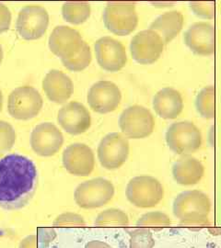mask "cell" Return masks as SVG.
<instances>
[{"instance_id":"cell-1","label":"cell","mask_w":221,"mask_h":248,"mask_svg":"<svg viewBox=\"0 0 221 248\" xmlns=\"http://www.w3.org/2000/svg\"><path fill=\"white\" fill-rule=\"evenodd\" d=\"M38 173L26 156L11 154L0 159V207L7 211L22 209L34 195Z\"/></svg>"},{"instance_id":"cell-2","label":"cell","mask_w":221,"mask_h":248,"mask_svg":"<svg viewBox=\"0 0 221 248\" xmlns=\"http://www.w3.org/2000/svg\"><path fill=\"white\" fill-rule=\"evenodd\" d=\"M209 197L199 190H187L177 196L172 212L185 226H209L208 215L211 212Z\"/></svg>"},{"instance_id":"cell-3","label":"cell","mask_w":221,"mask_h":248,"mask_svg":"<svg viewBox=\"0 0 221 248\" xmlns=\"http://www.w3.org/2000/svg\"><path fill=\"white\" fill-rule=\"evenodd\" d=\"M125 195L130 203L141 209L157 206L164 197V188L161 183L151 176L133 177L128 182Z\"/></svg>"},{"instance_id":"cell-4","label":"cell","mask_w":221,"mask_h":248,"mask_svg":"<svg viewBox=\"0 0 221 248\" xmlns=\"http://www.w3.org/2000/svg\"><path fill=\"white\" fill-rule=\"evenodd\" d=\"M115 196L113 183L103 177H96L82 182L77 186L74 198L78 206L92 210L105 206Z\"/></svg>"},{"instance_id":"cell-5","label":"cell","mask_w":221,"mask_h":248,"mask_svg":"<svg viewBox=\"0 0 221 248\" xmlns=\"http://www.w3.org/2000/svg\"><path fill=\"white\" fill-rule=\"evenodd\" d=\"M102 18L107 30L119 36L129 35L138 24V16L132 2H109Z\"/></svg>"},{"instance_id":"cell-6","label":"cell","mask_w":221,"mask_h":248,"mask_svg":"<svg viewBox=\"0 0 221 248\" xmlns=\"http://www.w3.org/2000/svg\"><path fill=\"white\" fill-rule=\"evenodd\" d=\"M169 148L179 155H191L202 145V134L195 124L179 122L170 126L166 133Z\"/></svg>"},{"instance_id":"cell-7","label":"cell","mask_w":221,"mask_h":248,"mask_svg":"<svg viewBox=\"0 0 221 248\" xmlns=\"http://www.w3.org/2000/svg\"><path fill=\"white\" fill-rule=\"evenodd\" d=\"M44 105L41 94L33 87L24 86L14 89L9 94V115L20 121H28L39 114Z\"/></svg>"},{"instance_id":"cell-8","label":"cell","mask_w":221,"mask_h":248,"mask_svg":"<svg viewBox=\"0 0 221 248\" xmlns=\"http://www.w3.org/2000/svg\"><path fill=\"white\" fill-rule=\"evenodd\" d=\"M119 126L125 137L144 139L153 133L155 120L148 108L134 105L122 112L119 118Z\"/></svg>"},{"instance_id":"cell-9","label":"cell","mask_w":221,"mask_h":248,"mask_svg":"<svg viewBox=\"0 0 221 248\" xmlns=\"http://www.w3.org/2000/svg\"><path fill=\"white\" fill-rule=\"evenodd\" d=\"M97 155L102 168L107 170L120 169L128 158L129 142L122 133H109L100 142Z\"/></svg>"},{"instance_id":"cell-10","label":"cell","mask_w":221,"mask_h":248,"mask_svg":"<svg viewBox=\"0 0 221 248\" xmlns=\"http://www.w3.org/2000/svg\"><path fill=\"white\" fill-rule=\"evenodd\" d=\"M164 45L161 37L149 29L133 37L130 52L136 62L140 64H151L159 60L163 53Z\"/></svg>"},{"instance_id":"cell-11","label":"cell","mask_w":221,"mask_h":248,"mask_svg":"<svg viewBox=\"0 0 221 248\" xmlns=\"http://www.w3.org/2000/svg\"><path fill=\"white\" fill-rule=\"evenodd\" d=\"M49 25V15L41 6H27L18 13L16 29L18 34L27 41L40 39Z\"/></svg>"},{"instance_id":"cell-12","label":"cell","mask_w":221,"mask_h":248,"mask_svg":"<svg viewBox=\"0 0 221 248\" xmlns=\"http://www.w3.org/2000/svg\"><path fill=\"white\" fill-rule=\"evenodd\" d=\"M88 103L93 111L106 114L115 111L120 105L122 94L119 88L111 81H99L88 90Z\"/></svg>"},{"instance_id":"cell-13","label":"cell","mask_w":221,"mask_h":248,"mask_svg":"<svg viewBox=\"0 0 221 248\" xmlns=\"http://www.w3.org/2000/svg\"><path fill=\"white\" fill-rule=\"evenodd\" d=\"M63 165L76 177H88L95 168V155L92 149L84 143H73L63 153Z\"/></svg>"},{"instance_id":"cell-14","label":"cell","mask_w":221,"mask_h":248,"mask_svg":"<svg viewBox=\"0 0 221 248\" xmlns=\"http://www.w3.org/2000/svg\"><path fill=\"white\" fill-rule=\"evenodd\" d=\"M94 49L98 63L105 71H119L127 62L124 45L112 37L105 36L99 39Z\"/></svg>"},{"instance_id":"cell-15","label":"cell","mask_w":221,"mask_h":248,"mask_svg":"<svg viewBox=\"0 0 221 248\" xmlns=\"http://www.w3.org/2000/svg\"><path fill=\"white\" fill-rule=\"evenodd\" d=\"M63 143L61 131L51 123L37 125L31 134V146L40 156H53L61 149Z\"/></svg>"},{"instance_id":"cell-16","label":"cell","mask_w":221,"mask_h":248,"mask_svg":"<svg viewBox=\"0 0 221 248\" xmlns=\"http://www.w3.org/2000/svg\"><path fill=\"white\" fill-rule=\"evenodd\" d=\"M85 42L80 32L70 27L57 26L49 37L51 52L62 59H69L80 53Z\"/></svg>"},{"instance_id":"cell-17","label":"cell","mask_w":221,"mask_h":248,"mask_svg":"<svg viewBox=\"0 0 221 248\" xmlns=\"http://www.w3.org/2000/svg\"><path fill=\"white\" fill-rule=\"evenodd\" d=\"M186 45L197 55L208 56L215 53V28L207 22H197L189 27L184 37Z\"/></svg>"},{"instance_id":"cell-18","label":"cell","mask_w":221,"mask_h":248,"mask_svg":"<svg viewBox=\"0 0 221 248\" xmlns=\"http://www.w3.org/2000/svg\"><path fill=\"white\" fill-rule=\"evenodd\" d=\"M57 122L67 133L79 135L86 133L89 129L91 117L83 104L72 101L59 109Z\"/></svg>"},{"instance_id":"cell-19","label":"cell","mask_w":221,"mask_h":248,"mask_svg":"<svg viewBox=\"0 0 221 248\" xmlns=\"http://www.w3.org/2000/svg\"><path fill=\"white\" fill-rule=\"evenodd\" d=\"M43 89L51 101L63 104L72 96L74 85L70 78L65 73L59 70H51L44 77Z\"/></svg>"},{"instance_id":"cell-20","label":"cell","mask_w":221,"mask_h":248,"mask_svg":"<svg viewBox=\"0 0 221 248\" xmlns=\"http://www.w3.org/2000/svg\"><path fill=\"white\" fill-rule=\"evenodd\" d=\"M204 175L203 164L191 155L182 156L172 166V177L182 186H194Z\"/></svg>"},{"instance_id":"cell-21","label":"cell","mask_w":221,"mask_h":248,"mask_svg":"<svg viewBox=\"0 0 221 248\" xmlns=\"http://www.w3.org/2000/svg\"><path fill=\"white\" fill-rule=\"evenodd\" d=\"M153 108L162 119L174 120L184 109V100L176 89L165 88L153 98Z\"/></svg>"},{"instance_id":"cell-22","label":"cell","mask_w":221,"mask_h":248,"mask_svg":"<svg viewBox=\"0 0 221 248\" xmlns=\"http://www.w3.org/2000/svg\"><path fill=\"white\" fill-rule=\"evenodd\" d=\"M184 26V16L180 11H169L156 18L150 26V30L156 31L164 45H167L176 37Z\"/></svg>"},{"instance_id":"cell-23","label":"cell","mask_w":221,"mask_h":248,"mask_svg":"<svg viewBox=\"0 0 221 248\" xmlns=\"http://www.w3.org/2000/svg\"><path fill=\"white\" fill-rule=\"evenodd\" d=\"M90 5L84 1L66 2L62 7L63 18L71 24L79 25L88 20L90 16Z\"/></svg>"},{"instance_id":"cell-24","label":"cell","mask_w":221,"mask_h":248,"mask_svg":"<svg viewBox=\"0 0 221 248\" xmlns=\"http://www.w3.org/2000/svg\"><path fill=\"white\" fill-rule=\"evenodd\" d=\"M94 224L99 227H119L129 224L128 215L120 209H108L98 214Z\"/></svg>"},{"instance_id":"cell-25","label":"cell","mask_w":221,"mask_h":248,"mask_svg":"<svg viewBox=\"0 0 221 248\" xmlns=\"http://www.w3.org/2000/svg\"><path fill=\"white\" fill-rule=\"evenodd\" d=\"M195 107L198 113L204 119L211 120L215 117V88L208 86L204 88L195 99Z\"/></svg>"},{"instance_id":"cell-26","label":"cell","mask_w":221,"mask_h":248,"mask_svg":"<svg viewBox=\"0 0 221 248\" xmlns=\"http://www.w3.org/2000/svg\"><path fill=\"white\" fill-rule=\"evenodd\" d=\"M170 219L166 213L157 211L143 214L136 222V225L149 229L152 228L154 230H161L170 226Z\"/></svg>"},{"instance_id":"cell-27","label":"cell","mask_w":221,"mask_h":248,"mask_svg":"<svg viewBox=\"0 0 221 248\" xmlns=\"http://www.w3.org/2000/svg\"><path fill=\"white\" fill-rule=\"evenodd\" d=\"M91 51L87 43H85L80 53L69 59H62L64 66L70 71L80 72L86 69L91 62Z\"/></svg>"},{"instance_id":"cell-28","label":"cell","mask_w":221,"mask_h":248,"mask_svg":"<svg viewBox=\"0 0 221 248\" xmlns=\"http://www.w3.org/2000/svg\"><path fill=\"white\" fill-rule=\"evenodd\" d=\"M129 248H154L155 239L151 229L139 227L129 232Z\"/></svg>"},{"instance_id":"cell-29","label":"cell","mask_w":221,"mask_h":248,"mask_svg":"<svg viewBox=\"0 0 221 248\" xmlns=\"http://www.w3.org/2000/svg\"><path fill=\"white\" fill-rule=\"evenodd\" d=\"M16 142V132L9 123L0 121V158L12 149Z\"/></svg>"},{"instance_id":"cell-30","label":"cell","mask_w":221,"mask_h":248,"mask_svg":"<svg viewBox=\"0 0 221 248\" xmlns=\"http://www.w3.org/2000/svg\"><path fill=\"white\" fill-rule=\"evenodd\" d=\"M53 224L58 227H84L86 226V222L80 214L65 213L57 216Z\"/></svg>"},{"instance_id":"cell-31","label":"cell","mask_w":221,"mask_h":248,"mask_svg":"<svg viewBox=\"0 0 221 248\" xmlns=\"http://www.w3.org/2000/svg\"><path fill=\"white\" fill-rule=\"evenodd\" d=\"M190 8L197 17L204 19H212L215 17V3L212 1L190 2Z\"/></svg>"},{"instance_id":"cell-32","label":"cell","mask_w":221,"mask_h":248,"mask_svg":"<svg viewBox=\"0 0 221 248\" xmlns=\"http://www.w3.org/2000/svg\"><path fill=\"white\" fill-rule=\"evenodd\" d=\"M11 24V13L7 6L0 3V33L9 31Z\"/></svg>"},{"instance_id":"cell-33","label":"cell","mask_w":221,"mask_h":248,"mask_svg":"<svg viewBox=\"0 0 221 248\" xmlns=\"http://www.w3.org/2000/svg\"><path fill=\"white\" fill-rule=\"evenodd\" d=\"M18 248H48L45 247L37 234L28 235L20 241Z\"/></svg>"},{"instance_id":"cell-34","label":"cell","mask_w":221,"mask_h":248,"mask_svg":"<svg viewBox=\"0 0 221 248\" xmlns=\"http://www.w3.org/2000/svg\"><path fill=\"white\" fill-rule=\"evenodd\" d=\"M38 237L42 241L45 247H49V245L53 242L54 238L56 237V233L53 228H38Z\"/></svg>"},{"instance_id":"cell-35","label":"cell","mask_w":221,"mask_h":248,"mask_svg":"<svg viewBox=\"0 0 221 248\" xmlns=\"http://www.w3.org/2000/svg\"><path fill=\"white\" fill-rule=\"evenodd\" d=\"M85 248H114L109 244H107L101 240H91L88 242L85 246Z\"/></svg>"},{"instance_id":"cell-36","label":"cell","mask_w":221,"mask_h":248,"mask_svg":"<svg viewBox=\"0 0 221 248\" xmlns=\"http://www.w3.org/2000/svg\"><path fill=\"white\" fill-rule=\"evenodd\" d=\"M208 231L211 232L213 235H221V227H217V228H213V227H209Z\"/></svg>"},{"instance_id":"cell-37","label":"cell","mask_w":221,"mask_h":248,"mask_svg":"<svg viewBox=\"0 0 221 248\" xmlns=\"http://www.w3.org/2000/svg\"><path fill=\"white\" fill-rule=\"evenodd\" d=\"M2 107H3V94H2V91L0 90V112L2 110Z\"/></svg>"},{"instance_id":"cell-38","label":"cell","mask_w":221,"mask_h":248,"mask_svg":"<svg viewBox=\"0 0 221 248\" xmlns=\"http://www.w3.org/2000/svg\"><path fill=\"white\" fill-rule=\"evenodd\" d=\"M3 57H4V53H3V49H2V46L0 45V65L2 63L3 61Z\"/></svg>"}]
</instances>
